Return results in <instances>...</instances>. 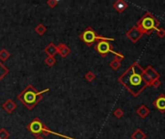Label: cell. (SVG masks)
I'll return each instance as SVG.
<instances>
[{"label":"cell","mask_w":165,"mask_h":139,"mask_svg":"<svg viewBox=\"0 0 165 139\" xmlns=\"http://www.w3.org/2000/svg\"><path fill=\"white\" fill-rule=\"evenodd\" d=\"M143 74H144V69L137 62H134L119 77L118 81L133 97H137L147 86H149L144 79Z\"/></svg>","instance_id":"cell-1"},{"label":"cell","mask_w":165,"mask_h":139,"mask_svg":"<svg viewBox=\"0 0 165 139\" xmlns=\"http://www.w3.org/2000/svg\"><path fill=\"white\" fill-rule=\"evenodd\" d=\"M48 91H49L48 88L44 89L43 91H37L33 85L28 84L23 90L19 93L18 99L22 104L25 105L27 109L31 110L43 99L44 93L48 92Z\"/></svg>","instance_id":"cell-2"},{"label":"cell","mask_w":165,"mask_h":139,"mask_svg":"<svg viewBox=\"0 0 165 139\" xmlns=\"http://www.w3.org/2000/svg\"><path fill=\"white\" fill-rule=\"evenodd\" d=\"M27 130H29L31 133H33V134L35 135V136L41 135V134H43L44 136H47L49 134H55V135H57V136L63 137L65 139H75V138H72L70 136H67V135H64V134H61V133L50 130L47 126H44V124L39 118L33 119L30 122V123L28 124Z\"/></svg>","instance_id":"cell-3"},{"label":"cell","mask_w":165,"mask_h":139,"mask_svg":"<svg viewBox=\"0 0 165 139\" xmlns=\"http://www.w3.org/2000/svg\"><path fill=\"white\" fill-rule=\"evenodd\" d=\"M160 22L156 16L150 12H147L142 18L137 21L136 26L143 32V34L146 35H151L153 30H156L158 28Z\"/></svg>","instance_id":"cell-4"},{"label":"cell","mask_w":165,"mask_h":139,"mask_svg":"<svg viewBox=\"0 0 165 139\" xmlns=\"http://www.w3.org/2000/svg\"><path fill=\"white\" fill-rule=\"evenodd\" d=\"M79 38H80L81 40L87 44V46H92V44L96 41H98V42H100V41H107V42L114 41V39H112V38H106V37H102V36L98 35L92 27H87V28L80 34Z\"/></svg>","instance_id":"cell-5"},{"label":"cell","mask_w":165,"mask_h":139,"mask_svg":"<svg viewBox=\"0 0 165 139\" xmlns=\"http://www.w3.org/2000/svg\"><path fill=\"white\" fill-rule=\"evenodd\" d=\"M95 49L101 56L104 57L107 55V53L113 51V46H111V43L107 41H100V42H98L97 46L95 47Z\"/></svg>","instance_id":"cell-6"},{"label":"cell","mask_w":165,"mask_h":139,"mask_svg":"<svg viewBox=\"0 0 165 139\" xmlns=\"http://www.w3.org/2000/svg\"><path fill=\"white\" fill-rule=\"evenodd\" d=\"M143 77L145 81L148 83V85L151 86V82L155 79H159V74L153 68L152 66H148L146 70H144Z\"/></svg>","instance_id":"cell-7"},{"label":"cell","mask_w":165,"mask_h":139,"mask_svg":"<svg viewBox=\"0 0 165 139\" xmlns=\"http://www.w3.org/2000/svg\"><path fill=\"white\" fill-rule=\"evenodd\" d=\"M143 32H142L137 26H132L127 33H126V36L132 41L133 43H136L143 36Z\"/></svg>","instance_id":"cell-8"},{"label":"cell","mask_w":165,"mask_h":139,"mask_svg":"<svg viewBox=\"0 0 165 139\" xmlns=\"http://www.w3.org/2000/svg\"><path fill=\"white\" fill-rule=\"evenodd\" d=\"M153 104L159 112L164 113L165 112V95L164 94H160L156 101H153Z\"/></svg>","instance_id":"cell-9"},{"label":"cell","mask_w":165,"mask_h":139,"mask_svg":"<svg viewBox=\"0 0 165 139\" xmlns=\"http://www.w3.org/2000/svg\"><path fill=\"white\" fill-rule=\"evenodd\" d=\"M57 49H58V54H60V56L62 58H66L71 53V48L63 43H60L58 44Z\"/></svg>","instance_id":"cell-10"},{"label":"cell","mask_w":165,"mask_h":139,"mask_svg":"<svg viewBox=\"0 0 165 139\" xmlns=\"http://www.w3.org/2000/svg\"><path fill=\"white\" fill-rule=\"evenodd\" d=\"M16 103L13 101V99H7V101L4 102L3 104H2V108H3L5 111H6L7 113H9V114L12 113L13 111L16 109Z\"/></svg>","instance_id":"cell-11"},{"label":"cell","mask_w":165,"mask_h":139,"mask_svg":"<svg viewBox=\"0 0 165 139\" xmlns=\"http://www.w3.org/2000/svg\"><path fill=\"white\" fill-rule=\"evenodd\" d=\"M128 6V4L125 0H117L113 3V8H114L118 13H123Z\"/></svg>","instance_id":"cell-12"},{"label":"cell","mask_w":165,"mask_h":139,"mask_svg":"<svg viewBox=\"0 0 165 139\" xmlns=\"http://www.w3.org/2000/svg\"><path fill=\"white\" fill-rule=\"evenodd\" d=\"M44 52L47 54V56H51L54 57L56 54L58 53V49H57V46H55L53 43H49L47 47L44 48Z\"/></svg>","instance_id":"cell-13"},{"label":"cell","mask_w":165,"mask_h":139,"mask_svg":"<svg viewBox=\"0 0 165 139\" xmlns=\"http://www.w3.org/2000/svg\"><path fill=\"white\" fill-rule=\"evenodd\" d=\"M136 113H137V115L139 116L140 118L142 119H145L148 115L150 114V109L148 108L146 105H141V106H139L137 108V110H136Z\"/></svg>","instance_id":"cell-14"},{"label":"cell","mask_w":165,"mask_h":139,"mask_svg":"<svg viewBox=\"0 0 165 139\" xmlns=\"http://www.w3.org/2000/svg\"><path fill=\"white\" fill-rule=\"evenodd\" d=\"M146 137H147L146 133L142 130H140V129H137L132 134V139H146Z\"/></svg>","instance_id":"cell-15"},{"label":"cell","mask_w":165,"mask_h":139,"mask_svg":"<svg viewBox=\"0 0 165 139\" xmlns=\"http://www.w3.org/2000/svg\"><path fill=\"white\" fill-rule=\"evenodd\" d=\"M10 57H11V54L6 48H2L1 50H0V61L5 62V61H7Z\"/></svg>","instance_id":"cell-16"},{"label":"cell","mask_w":165,"mask_h":139,"mask_svg":"<svg viewBox=\"0 0 165 139\" xmlns=\"http://www.w3.org/2000/svg\"><path fill=\"white\" fill-rule=\"evenodd\" d=\"M9 73V70L5 67L1 62H0V81H1L5 76Z\"/></svg>","instance_id":"cell-17"},{"label":"cell","mask_w":165,"mask_h":139,"mask_svg":"<svg viewBox=\"0 0 165 139\" xmlns=\"http://www.w3.org/2000/svg\"><path fill=\"white\" fill-rule=\"evenodd\" d=\"M45 31H47V27H45L43 23L38 24V25L36 26V28H35V32L37 33L38 35H40V36L44 35V33H45Z\"/></svg>","instance_id":"cell-18"},{"label":"cell","mask_w":165,"mask_h":139,"mask_svg":"<svg viewBox=\"0 0 165 139\" xmlns=\"http://www.w3.org/2000/svg\"><path fill=\"white\" fill-rule=\"evenodd\" d=\"M110 68L112 69V70H114V71H117V70H119V68L121 67V61L120 60H118V59H116V58H114L113 59V61L110 63Z\"/></svg>","instance_id":"cell-19"},{"label":"cell","mask_w":165,"mask_h":139,"mask_svg":"<svg viewBox=\"0 0 165 139\" xmlns=\"http://www.w3.org/2000/svg\"><path fill=\"white\" fill-rule=\"evenodd\" d=\"M10 135V132L6 129H4V127L0 129V139H9Z\"/></svg>","instance_id":"cell-20"},{"label":"cell","mask_w":165,"mask_h":139,"mask_svg":"<svg viewBox=\"0 0 165 139\" xmlns=\"http://www.w3.org/2000/svg\"><path fill=\"white\" fill-rule=\"evenodd\" d=\"M44 63H45V65H47L48 67H52L56 63V59H55V57L47 56V58L44 59Z\"/></svg>","instance_id":"cell-21"},{"label":"cell","mask_w":165,"mask_h":139,"mask_svg":"<svg viewBox=\"0 0 165 139\" xmlns=\"http://www.w3.org/2000/svg\"><path fill=\"white\" fill-rule=\"evenodd\" d=\"M85 78H86V80L88 82H92L96 78V75L93 73V71H89L88 73H86V75H85Z\"/></svg>","instance_id":"cell-22"},{"label":"cell","mask_w":165,"mask_h":139,"mask_svg":"<svg viewBox=\"0 0 165 139\" xmlns=\"http://www.w3.org/2000/svg\"><path fill=\"white\" fill-rule=\"evenodd\" d=\"M113 114H114V116L116 118H118V119H120V118H122L123 116H124V111H123V109L122 108H117L114 112H113Z\"/></svg>","instance_id":"cell-23"},{"label":"cell","mask_w":165,"mask_h":139,"mask_svg":"<svg viewBox=\"0 0 165 139\" xmlns=\"http://www.w3.org/2000/svg\"><path fill=\"white\" fill-rule=\"evenodd\" d=\"M112 54H114V58H116V59H118V60H120V61H122L124 58H125V56L122 54V53H120V52H116V51H114L113 50L112 52H111Z\"/></svg>","instance_id":"cell-24"},{"label":"cell","mask_w":165,"mask_h":139,"mask_svg":"<svg viewBox=\"0 0 165 139\" xmlns=\"http://www.w3.org/2000/svg\"><path fill=\"white\" fill-rule=\"evenodd\" d=\"M156 31V34H157L158 37H160V38L165 37V29H163V28H157Z\"/></svg>","instance_id":"cell-25"},{"label":"cell","mask_w":165,"mask_h":139,"mask_svg":"<svg viewBox=\"0 0 165 139\" xmlns=\"http://www.w3.org/2000/svg\"><path fill=\"white\" fill-rule=\"evenodd\" d=\"M47 4L50 8H54L56 5L58 4V1H57V0H48V1L47 2Z\"/></svg>","instance_id":"cell-26"},{"label":"cell","mask_w":165,"mask_h":139,"mask_svg":"<svg viewBox=\"0 0 165 139\" xmlns=\"http://www.w3.org/2000/svg\"><path fill=\"white\" fill-rule=\"evenodd\" d=\"M160 84H161V82H160V80H159V79H155V80H153L151 82V85L153 86L155 88H158L159 86H160Z\"/></svg>","instance_id":"cell-27"},{"label":"cell","mask_w":165,"mask_h":139,"mask_svg":"<svg viewBox=\"0 0 165 139\" xmlns=\"http://www.w3.org/2000/svg\"><path fill=\"white\" fill-rule=\"evenodd\" d=\"M35 139H45V138L44 136H42V135H38V136H36Z\"/></svg>","instance_id":"cell-28"}]
</instances>
